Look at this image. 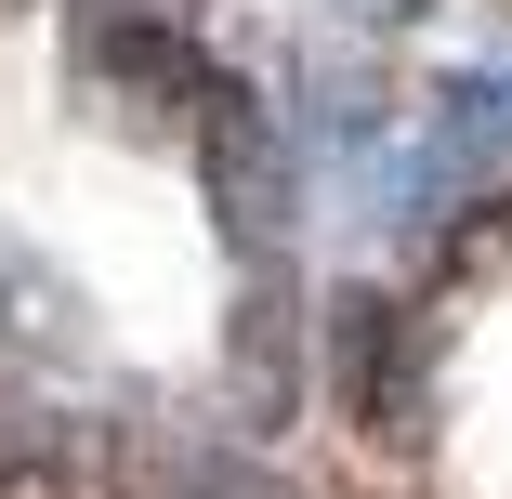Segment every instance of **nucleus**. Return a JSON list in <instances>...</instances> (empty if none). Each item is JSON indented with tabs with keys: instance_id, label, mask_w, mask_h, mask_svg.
I'll list each match as a JSON object with an SVG mask.
<instances>
[{
	"instance_id": "20e7f679",
	"label": "nucleus",
	"mask_w": 512,
	"mask_h": 499,
	"mask_svg": "<svg viewBox=\"0 0 512 499\" xmlns=\"http://www.w3.org/2000/svg\"><path fill=\"white\" fill-rule=\"evenodd\" d=\"M421 158L447 184H499L512 171V66H460L434 106H421Z\"/></svg>"
},
{
	"instance_id": "7ed1b4c3",
	"label": "nucleus",
	"mask_w": 512,
	"mask_h": 499,
	"mask_svg": "<svg viewBox=\"0 0 512 499\" xmlns=\"http://www.w3.org/2000/svg\"><path fill=\"white\" fill-rule=\"evenodd\" d=\"M316 342H329V394H342V421H355L368 447H407V434H421V394H434V329L407 316L394 289H329Z\"/></svg>"
},
{
	"instance_id": "423d86ee",
	"label": "nucleus",
	"mask_w": 512,
	"mask_h": 499,
	"mask_svg": "<svg viewBox=\"0 0 512 499\" xmlns=\"http://www.w3.org/2000/svg\"><path fill=\"white\" fill-rule=\"evenodd\" d=\"M53 473H66V421L27 381H0V499H53Z\"/></svg>"
},
{
	"instance_id": "f257e3e1",
	"label": "nucleus",
	"mask_w": 512,
	"mask_h": 499,
	"mask_svg": "<svg viewBox=\"0 0 512 499\" xmlns=\"http://www.w3.org/2000/svg\"><path fill=\"white\" fill-rule=\"evenodd\" d=\"M66 79H79L106 119L197 145V119H211V92H224L237 66L211 53V27H197L184 0H66Z\"/></svg>"
},
{
	"instance_id": "0eeeda50",
	"label": "nucleus",
	"mask_w": 512,
	"mask_h": 499,
	"mask_svg": "<svg viewBox=\"0 0 512 499\" xmlns=\"http://www.w3.org/2000/svg\"><path fill=\"white\" fill-rule=\"evenodd\" d=\"M381 14H407V0H381Z\"/></svg>"
},
{
	"instance_id": "f03ea898",
	"label": "nucleus",
	"mask_w": 512,
	"mask_h": 499,
	"mask_svg": "<svg viewBox=\"0 0 512 499\" xmlns=\"http://www.w3.org/2000/svg\"><path fill=\"white\" fill-rule=\"evenodd\" d=\"M197 184H211V237L237 250V289H276L289 224H302V158H289V132L250 79H224L211 119H197Z\"/></svg>"
},
{
	"instance_id": "39448f33",
	"label": "nucleus",
	"mask_w": 512,
	"mask_h": 499,
	"mask_svg": "<svg viewBox=\"0 0 512 499\" xmlns=\"http://www.w3.org/2000/svg\"><path fill=\"white\" fill-rule=\"evenodd\" d=\"M132 499H302V486H276V473L237 460V447H158Z\"/></svg>"
}]
</instances>
